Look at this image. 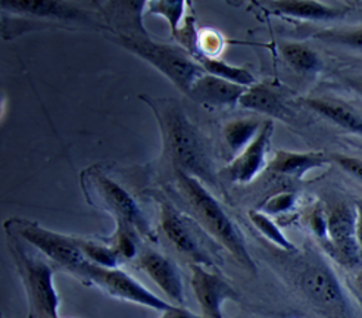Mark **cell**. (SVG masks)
<instances>
[{"label": "cell", "instance_id": "1", "mask_svg": "<svg viewBox=\"0 0 362 318\" xmlns=\"http://www.w3.org/2000/svg\"><path fill=\"white\" fill-rule=\"evenodd\" d=\"M143 99L158 119L165 152L175 170L196 177L201 182L215 184V175L202 139L183 108L174 99Z\"/></svg>", "mask_w": 362, "mask_h": 318}, {"label": "cell", "instance_id": "2", "mask_svg": "<svg viewBox=\"0 0 362 318\" xmlns=\"http://www.w3.org/2000/svg\"><path fill=\"white\" fill-rule=\"evenodd\" d=\"M177 183L181 196L187 204L192 216L197 220L206 232L221 243L226 249L242 264L250 273H257V265L253 262L243 235L238 225L231 221L226 211L202 184V182L183 171L175 170Z\"/></svg>", "mask_w": 362, "mask_h": 318}, {"label": "cell", "instance_id": "3", "mask_svg": "<svg viewBox=\"0 0 362 318\" xmlns=\"http://www.w3.org/2000/svg\"><path fill=\"white\" fill-rule=\"evenodd\" d=\"M292 278L300 293L327 318H352L348 299L332 269L313 254L293 261Z\"/></svg>", "mask_w": 362, "mask_h": 318}, {"label": "cell", "instance_id": "4", "mask_svg": "<svg viewBox=\"0 0 362 318\" xmlns=\"http://www.w3.org/2000/svg\"><path fill=\"white\" fill-rule=\"evenodd\" d=\"M9 251L15 261L28 300L30 318H59V298L53 285V269L31 254L24 240L9 235Z\"/></svg>", "mask_w": 362, "mask_h": 318}, {"label": "cell", "instance_id": "5", "mask_svg": "<svg viewBox=\"0 0 362 318\" xmlns=\"http://www.w3.org/2000/svg\"><path fill=\"white\" fill-rule=\"evenodd\" d=\"M117 43L137 57L153 65L168 77L181 92L187 96L197 78L205 76V69L192 61L183 50L151 40L140 34H121L115 37Z\"/></svg>", "mask_w": 362, "mask_h": 318}, {"label": "cell", "instance_id": "6", "mask_svg": "<svg viewBox=\"0 0 362 318\" xmlns=\"http://www.w3.org/2000/svg\"><path fill=\"white\" fill-rule=\"evenodd\" d=\"M5 225L9 235L20 237L25 243L34 246L35 249L45 254L52 261H55L72 274L80 276L83 269L90 262L83 254L77 239L53 233L37 223L28 220L12 218L6 221Z\"/></svg>", "mask_w": 362, "mask_h": 318}, {"label": "cell", "instance_id": "7", "mask_svg": "<svg viewBox=\"0 0 362 318\" xmlns=\"http://www.w3.org/2000/svg\"><path fill=\"white\" fill-rule=\"evenodd\" d=\"M86 175L87 179L86 177L83 179L84 184H88L102 206L115 216L117 224L129 227L140 236L156 242V235L153 233L146 216L143 214V211L129 192L103 174L88 171Z\"/></svg>", "mask_w": 362, "mask_h": 318}, {"label": "cell", "instance_id": "8", "mask_svg": "<svg viewBox=\"0 0 362 318\" xmlns=\"http://www.w3.org/2000/svg\"><path fill=\"white\" fill-rule=\"evenodd\" d=\"M78 277L93 283V285L99 286L114 298L129 300V302L148 307L155 311L164 312L174 305L165 302L164 299L152 293L141 283L119 269H106L93 262H88Z\"/></svg>", "mask_w": 362, "mask_h": 318}, {"label": "cell", "instance_id": "9", "mask_svg": "<svg viewBox=\"0 0 362 318\" xmlns=\"http://www.w3.org/2000/svg\"><path fill=\"white\" fill-rule=\"evenodd\" d=\"M192 288L202 315L206 318H224L226 300H238L239 295L218 274L211 273L204 265H192Z\"/></svg>", "mask_w": 362, "mask_h": 318}, {"label": "cell", "instance_id": "10", "mask_svg": "<svg viewBox=\"0 0 362 318\" xmlns=\"http://www.w3.org/2000/svg\"><path fill=\"white\" fill-rule=\"evenodd\" d=\"M160 225L165 236L177 249L186 255L193 264L211 267L212 259L209 254L204 249V246L199 243L196 235L186 218L181 216V212L174 208L170 202H160Z\"/></svg>", "mask_w": 362, "mask_h": 318}, {"label": "cell", "instance_id": "11", "mask_svg": "<svg viewBox=\"0 0 362 318\" xmlns=\"http://www.w3.org/2000/svg\"><path fill=\"white\" fill-rule=\"evenodd\" d=\"M274 131V124L271 119L265 121L252 143L239 153L234 161L224 168V175L230 182L246 184L252 182L265 167V156L269 148L271 136Z\"/></svg>", "mask_w": 362, "mask_h": 318}, {"label": "cell", "instance_id": "12", "mask_svg": "<svg viewBox=\"0 0 362 318\" xmlns=\"http://www.w3.org/2000/svg\"><path fill=\"white\" fill-rule=\"evenodd\" d=\"M140 269L146 273L155 283L156 286L164 292L174 305H185V289L183 280L177 269V265L159 252L146 249L139 257Z\"/></svg>", "mask_w": 362, "mask_h": 318}, {"label": "cell", "instance_id": "13", "mask_svg": "<svg viewBox=\"0 0 362 318\" xmlns=\"http://www.w3.org/2000/svg\"><path fill=\"white\" fill-rule=\"evenodd\" d=\"M246 90L247 87L230 83L211 74H205L196 80L189 96L194 102L209 106H233L240 102Z\"/></svg>", "mask_w": 362, "mask_h": 318}, {"label": "cell", "instance_id": "14", "mask_svg": "<svg viewBox=\"0 0 362 318\" xmlns=\"http://www.w3.org/2000/svg\"><path fill=\"white\" fill-rule=\"evenodd\" d=\"M333 163L330 156H325L322 152H288V151H279L274 156L273 161L269 163L268 168L281 174L292 177L295 180H302L306 172L311 170L322 168L327 164Z\"/></svg>", "mask_w": 362, "mask_h": 318}, {"label": "cell", "instance_id": "15", "mask_svg": "<svg viewBox=\"0 0 362 318\" xmlns=\"http://www.w3.org/2000/svg\"><path fill=\"white\" fill-rule=\"evenodd\" d=\"M303 102L308 108L333 121L339 127L362 134V115L349 103L334 98H308Z\"/></svg>", "mask_w": 362, "mask_h": 318}, {"label": "cell", "instance_id": "16", "mask_svg": "<svg viewBox=\"0 0 362 318\" xmlns=\"http://www.w3.org/2000/svg\"><path fill=\"white\" fill-rule=\"evenodd\" d=\"M269 8L276 13L310 21L339 20V18H343L348 12V9L329 6L314 2V0H280V2H271Z\"/></svg>", "mask_w": 362, "mask_h": 318}, {"label": "cell", "instance_id": "17", "mask_svg": "<svg viewBox=\"0 0 362 318\" xmlns=\"http://www.w3.org/2000/svg\"><path fill=\"white\" fill-rule=\"evenodd\" d=\"M239 103L246 110L268 114L280 119H284L287 115V110L279 95L264 84H253L252 87H247Z\"/></svg>", "mask_w": 362, "mask_h": 318}, {"label": "cell", "instance_id": "18", "mask_svg": "<svg viewBox=\"0 0 362 318\" xmlns=\"http://www.w3.org/2000/svg\"><path fill=\"white\" fill-rule=\"evenodd\" d=\"M354 239H356V208L348 204H339L327 216V239L325 240L341 243Z\"/></svg>", "mask_w": 362, "mask_h": 318}, {"label": "cell", "instance_id": "19", "mask_svg": "<svg viewBox=\"0 0 362 318\" xmlns=\"http://www.w3.org/2000/svg\"><path fill=\"white\" fill-rule=\"evenodd\" d=\"M196 59L201 64V66L206 71L208 74L215 76L218 78L227 80L230 83L239 84L243 87H252L255 84V78L249 73L247 69L245 68H239V66H231L228 64H226L221 59L216 58H209L205 55H197Z\"/></svg>", "mask_w": 362, "mask_h": 318}, {"label": "cell", "instance_id": "20", "mask_svg": "<svg viewBox=\"0 0 362 318\" xmlns=\"http://www.w3.org/2000/svg\"><path fill=\"white\" fill-rule=\"evenodd\" d=\"M5 9L15 11V12H25L33 15H42V16H53V18H77L81 12L76 11L71 6L61 5L58 2H42V0H27V2H4Z\"/></svg>", "mask_w": 362, "mask_h": 318}, {"label": "cell", "instance_id": "21", "mask_svg": "<svg viewBox=\"0 0 362 318\" xmlns=\"http://www.w3.org/2000/svg\"><path fill=\"white\" fill-rule=\"evenodd\" d=\"M261 122L258 119H238L228 122L224 129V137L227 145L233 152L245 151L252 140L255 139L261 130Z\"/></svg>", "mask_w": 362, "mask_h": 318}, {"label": "cell", "instance_id": "22", "mask_svg": "<svg viewBox=\"0 0 362 318\" xmlns=\"http://www.w3.org/2000/svg\"><path fill=\"white\" fill-rule=\"evenodd\" d=\"M324 249L339 265L346 270H361L362 269V249L356 239L341 243H332L324 240Z\"/></svg>", "mask_w": 362, "mask_h": 318}, {"label": "cell", "instance_id": "23", "mask_svg": "<svg viewBox=\"0 0 362 318\" xmlns=\"http://www.w3.org/2000/svg\"><path fill=\"white\" fill-rule=\"evenodd\" d=\"M281 53L287 64L300 73H313L320 69L321 61L317 53L305 45L299 43H287L281 46Z\"/></svg>", "mask_w": 362, "mask_h": 318}, {"label": "cell", "instance_id": "24", "mask_svg": "<svg viewBox=\"0 0 362 318\" xmlns=\"http://www.w3.org/2000/svg\"><path fill=\"white\" fill-rule=\"evenodd\" d=\"M249 218L253 223L262 236H265L271 243H274L276 246H279L280 249H283L284 252H296V246L288 240L281 230L277 227V224L271 220L267 214L259 211H250L249 212Z\"/></svg>", "mask_w": 362, "mask_h": 318}, {"label": "cell", "instance_id": "25", "mask_svg": "<svg viewBox=\"0 0 362 318\" xmlns=\"http://www.w3.org/2000/svg\"><path fill=\"white\" fill-rule=\"evenodd\" d=\"M186 11V2L183 0H160V2L149 4V13L164 16L167 23L170 24L171 33L174 37L178 34V25L183 20V15Z\"/></svg>", "mask_w": 362, "mask_h": 318}, {"label": "cell", "instance_id": "26", "mask_svg": "<svg viewBox=\"0 0 362 318\" xmlns=\"http://www.w3.org/2000/svg\"><path fill=\"white\" fill-rule=\"evenodd\" d=\"M78 246L81 247L83 254L86 258L93 262L96 265H100V267L106 269H117L118 264V252L117 249H111V247H106L102 245H98L95 242H86V240H78Z\"/></svg>", "mask_w": 362, "mask_h": 318}, {"label": "cell", "instance_id": "27", "mask_svg": "<svg viewBox=\"0 0 362 318\" xmlns=\"http://www.w3.org/2000/svg\"><path fill=\"white\" fill-rule=\"evenodd\" d=\"M315 37L322 42H327V43L341 45V46L351 47V49L362 50V27L322 31V33L317 34Z\"/></svg>", "mask_w": 362, "mask_h": 318}, {"label": "cell", "instance_id": "28", "mask_svg": "<svg viewBox=\"0 0 362 318\" xmlns=\"http://www.w3.org/2000/svg\"><path fill=\"white\" fill-rule=\"evenodd\" d=\"M295 202H296V196L293 193H287V192L280 193L267 201L265 211L267 214H281V212L292 209Z\"/></svg>", "mask_w": 362, "mask_h": 318}, {"label": "cell", "instance_id": "29", "mask_svg": "<svg viewBox=\"0 0 362 318\" xmlns=\"http://www.w3.org/2000/svg\"><path fill=\"white\" fill-rule=\"evenodd\" d=\"M332 161L339 164L348 174H351L355 179L362 182V159L349 156V155H341V153H333L330 155Z\"/></svg>", "mask_w": 362, "mask_h": 318}, {"label": "cell", "instance_id": "30", "mask_svg": "<svg viewBox=\"0 0 362 318\" xmlns=\"http://www.w3.org/2000/svg\"><path fill=\"white\" fill-rule=\"evenodd\" d=\"M201 43L204 46V50L205 57H209V58H214V55H216L221 50V39L220 35L214 33V31H205L202 34V39H201Z\"/></svg>", "mask_w": 362, "mask_h": 318}, {"label": "cell", "instance_id": "31", "mask_svg": "<svg viewBox=\"0 0 362 318\" xmlns=\"http://www.w3.org/2000/svg\"><path fill=\"white\" fill-rule=\"evenodd\" d=\"M159 318H206L204 315H196L192 311L186 310L185 307H178V305H173L171 308H168L167 311H164L160 314Z\"/></svg>", "mask_w": 362, "mask_h": 318}, {"label": "cell", "instance_id": "32", "mask_svg": "<svg viewBox=\"0 0 362 318\" xmlns=\"http://www.w3.org/2000/svg\"><path fill=\"white\" fill-rule=\"evenodd\" d=\"M356 240L362 249V201L356 204Z\"/></svg>", "mask_w": 362, "mask_h": 318}, {"label": "cell", "instance_id": "33", "mask_svg": "<svg viewBox=\"0 0 362 318\" xmlns=\"http://www.w3.org/2000/svg\"><path fill=\"white\" fill-rule=\"evenodd\" d=\"M346 84L362 98V76H352L346 78Z\"/></svg>", "mask_w": 362, "mask_h": 318}, {"label": "cell", "instance_id": "34", "mask_svg": "<svg viewBox=\"0 0 362 318\" xmlns=\"http://www.w3.org/2000/svg\"><path fill=\"white\" fill-rule=\"evenodd\" d=\"M355 286H356V290L359 293V296L362 298V269L358 271L356 274V278H355Z\"/></svg>", "mask_w": 362, "mask_h": 318}]
</instances>
